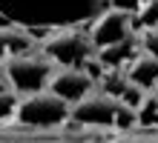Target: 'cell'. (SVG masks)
Instances as JSON below:
<instances>
[{"mask_svg": "<svg viewBox=\"0 0 158 143\" xmlns=\"http://www.w3.org/2000/svg\"><path fill=\"white\" fill-rule=\"evenodd\" d=\"M147 3V0H109V6H115V9H124V12H129V14H135L138 9H141Z\"/></svg>", "mask_w": 158, "mask_h": 143, "instance_id": "15", "label": "cell"}, {"mask_svg": "<svg viewBox=\"0 0 158 143\" xmlns=\"http://www.w3.org/2000/svg\"><path fill=\"white\" fill-rule=\"evenodd\" d=\"M98 80H101L98 92H104V94H109V97H115V100H121L127 94V89L132 86L124 69H104L98 74Z\"/></svg>", "mask_w": 158, "mask_h": 143, "instance_id": "11", "label": "cell"}, {"mask_svg": "<svg viewBox=\"0 0 158 143\" xmlns=\"http://www.w3.org/2000/svg\"><path fill=\"white\" fill-rule=\"evenodd\" d=\"M132 17H135V26H141V29L158 26V0H147V3L138 9Z\"/></svg>", "mask_w": 158, "mask_h": 143, "instance_id": "12", "label": "cell"}, {"mask_svg": "<svg viewBox=\"0 0 158 143\" xmlns=\"http://www.w3.org/2000/svg\"><path fill=\"white\" fill-rule=\"evenodd\" d=\"M17 103H20V97H17L15 92H0V120H9V117H15V112H17Z\"/></svg>", "mask_w": 158, "mask_h": 143, "instance_id": "13", "label": "cell"}, {"mask_svg": "<svg viewBox=\"0 0 158 143\" xmlns=\"http://www.w3.org/2000/svg\"><path fill=\"white\" fill-rule=\"evenodd\" d=\"M49 92L55 97H60L63 103L75 106L89 92H95V74L86 69H55L49 80Z\"/></svg>", "mask_w": 158, "mask_h": 143, "instance_id": "7", "label": "cell"}, {"mask_svg": "<svg viewBox=\"0 0 158 143\" xmlns=\"http://www.w3.org/2000/svg\"><path fill=\"white\" fill-rule=\"evenodd\" d=\"M127 77L132 86H138L141 92H150V89H158V57L155 54H147L141 52L132 63L127 66Z\"/></svg>", "mask_w": 158, "mask_h": 143, "instance_id": "9", "label": "cell"}, {"mask_svg": "<svg viewBox=\"0 0 158 143\" xmlns=\"http://www.w3.org/2000/svg\"><path fill=\"white\" fill-rule=\"evenodd\" d=\"M40 54L55 69H86V63L95 60V49L89 43V34L81 32V29L49 32L40 43Z\"/></svg>", "mask_w": 158, "mask_h": 143, "instance_id": "3", "label": "cell"}, {"mask_svg": "<svg viewBox=\"0 0 158 143\" xmlns=\"http://www.w3.org/2000/svg\"><path fill=\"white\" fill-rule=\"evenodd\" d=\"M86 34H89V43H92L95 52L109 49V46H115V43H121V40H127V37L135 34V17L129 12H124V9L109 6L89 23Z\"/></svg>", "mask_w": 158, "mask_h": 143, "instance_id": "5", "label": "cell"}, {"mask_svg": "<svg viewBox=\"0 0 158 143\" xmlns=\"http://www.w3.org/2000/svg\"><path fill=\"white\" fill-rule=\"evenodd\" d=\"M155 100H158V89H155Z\"/></svg>", "mask_w": 158, "mask_h": 143, "instance_id": "16", "label": "cell"}, {"mask_svg": "<svg viewBox=\"0 0 158 143\" xmlns=\"http://www.w3.org/2000/svg\"><path fill=\"white\" fill-rule=\"evenodd\" d=\"M121 100L109 97L104 92H89L83 100H78L69 112V120L81 123V126H115Z\"/></svg>", "mask_w": 158, "mask_h": 143, "instance_id": "6", "label": "cell"}, {"mask_svg": "<svg viewBox=\"0 0 158 143\" xmlns=\"http://www.w3.org/2000/svg\"><path fill=\"white\" fill-rule=\"evenodd\" d=\"M69 112L72 106L63 103L60 97L46 89L38 94H29V97H20L17 103V112L15 117L23 123V126H32V129H49V126H60V123L69 120Z\"/></svg>", "mask_w": 158, "mask_h": 143, "instance_id": "4", "label": "cell"}, {"mask_svg": "<svg viewBox=\"0 0 158 143\" xmlns=\"http://www.w3.org/2000/svg\"><path fill=\"white\" fill-rule=\"evenodd\" d=\"M52 74H55V66L35 49L12 54L3 63V77H6L9 89H12L17 97H29V94L46 92Z\"/></svg>", "mask_w": 158, "mask_h": 143, "instance_id": "2", "label": "cell"}, {"mask_svg": "<svg viewBox=\"0 0 158 143\" xmlns=\"http://www.w3.org/2000/svg\"><path fill=\"white\" fill-rule=\"evenodd\" d=\"M35 46V37L29 32H20V29L12 26H0V63H6L12 54L29 52Z\"/></svg>", "mask_w": 158, "mask_h": 143, "instance_id": "10", "label": "cell"}, {"mask_svg": "<svg viewBox=\"0 0 158 143\" xmlns=\"http://www.w3.org/2000/svg\"><path fill=\"white\" fill-rule=\"evenodd\" d=\"M109 9V0H0V26L20 32H58L81 29Z\"/></svg>", "mask_w": 158, "mask_h": 143, "instance_id": "1", "label": "cell"}, {"mask_svg": "<svg viewBox=\"0 0 158 143\" xmlns=\"http://www.w3.org/2000/svg\"><path fill=\"white\" fill-rule=\"evenodd\" d=\"M138 40H141V52H147V54H155V57H158V26H152V29H144V32L138 34Z\"/></svg>", "mask_w": 158, "mask_h": 143, "instance_id": "14", "label": "cell"}, {"mask_svg": "<svg viewBox=\"0 0 158 143\" xmlns=\"http://www.w3.org/2000/svg\"><path fill=\"white\" fill-rule=\"evenodd\" d=\"M138 54H141V40H138V34H132V37H127V40L109 46V49L95 52V60L104 66V69H127Z\"/></svg>", "mask_w": 158, "mask_h": 143, "instance_id": "8", "label": "cell"}]
</instances>
